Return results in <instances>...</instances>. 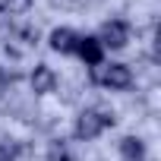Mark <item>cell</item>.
<instances>
[{"mask_svg":"<svg viewBox=\"0 0 161 161\" xmlns=\"http://www.w3.org/2000/svg\"><path fill=\"white\" fill-rule=\"evenodd\" d=\"M117 148H120V161H145V142L139 136H123Z\"/></svg>","mask_w":161,"mask_h":161,"instance_id":"obj_7","label":"cell"},{"mask_svg":"<svg viewBox=\"0 0 161 161\" xmlns=\"http://www.w3.org/2000/svg\"><path fill=\"white\" fill-rule=\"evenodd\" d=\"M98 44L108 51H120V47H126L130 44V22L126 19H108V22H101V29H98Z\"/></svg>","mask_w":161,"mask_h":161,"instance_id":"obj_3","label":"cell"},{"mask_svg":"<svg viewBox=\"0 0 161 161\" xmlns=\"http://www.w3.org/2000/svg\"><path fill=\"white\" fill-rule=\"evenodd\" d=\"M76 41H79V32L69 29V25H60V29H54V32L47 35L51 51H54V54H63V57L76 54Z\"/></svg>","mask_w":161,"mask_h":161,"instance_id":"obj_5","label":"cell"},{"mask_svg":"<svg viewBox=\"0 0 161 161\" xmlns=\"http://www.w3.org/2000/svg\"><path fill=\"white\" fill-rule=\"evenodd\" d=\"M32 3H35V0H0V13H13V16H19V13H29Z\"/></svg>","mask_w":161,"mask_h":161,"instance_id":"obj_8","label":"cell"},{"mask_svg":"<svg viewBox=\"0 0 161 161\" xmlns=\"http://www.w3.org/2000/svg\"><path fill=\"white\" fill-rule=\"evenodd\" d=\"M19 158V145L10 139H0V161H16Z\"/></svg>","mask_w":161,"mask_h":161,"instance_id":"obj_10","label":"cell"},{"mask_svg":"<svg viewBox=\"0 0 161 161\" xmlns=\"http://www.w3.org/2000/svg\"><path fill=\"white\" fill-rule=\"evenodd\" d=\"M47 161H73V155H69V148H66L63 139H57V142L47 145Z\"/></svg>","mask_w":161,"mask_h":161,"instance_id":"obj_9","label":"cell"},{"mask_svg":"<svg viewBox=\"0 0 161 161\" xmlns=\"http://www.w3.org/2000/svg\"><path fill=\"white\" fill-rule=\"evenodd\" d=\"M29 82H32V92H35V95H51V92L57 89V73H54L47 63H38V66L32 69V76H29Z\"/></svg>","mask_w":161,"mask_h":161,"instance_id":"obj_6","label":"cell"},{"mask_svg":"<svg viewBox=\"0 0 161 161\" xmlns=\"http://www.w3.org/2000/svg\"><path fill=\"white\" fill-rule=\"evenodd\" d=\"M7 82H10V76H7V73H3V69H0V89H3V86H7Z\"/></svg>","mask_w":161,"mask_h":161,"instance_id":"obj_11","label":"cell"},{"mask_svg":"<svg viewBox=\"0 0 161 161\" xmlns=\"http://www.w3.org/2000/svg\"><path fill=\"white\" fill-rule=\"evenodd\" d=\"M76 57L92 69V66L104 63V47L98 44V38H95V35H79V41H76Z\"/></svg>","mask_w":161,"mask_h":161,"instance_id":"obj_4","label":"cell"},{"mask_svg":"<svg viewBox=\"0 0 161 161\" xmlns=\"http://www.w3.org/2000/svg\"><path fill=\"white\" fill-rule=\"evenodd\" d=\"M117 123V117L104 108H86V111H79L76 123H73V136L79 142H95L104 130H111Z\"/></svg>","mask_w":161,"mask_h":161,"instance_id":"obj_1","label":"cell"},{"mask_svg":"<svg viewBox=\"0 0 161 161\" xmlns=\"http://www.w3.org/2000/svg\"><path fill=\"white\" fill-rule=\"evenodd\" d=\"M92 82L111 92H126L133 86V69L126 63H98L92 66Z\"/></svg>","mask_w":161,"mask_h":161,"instance_id":"obj_2","label":"cell"}]
</instances>
